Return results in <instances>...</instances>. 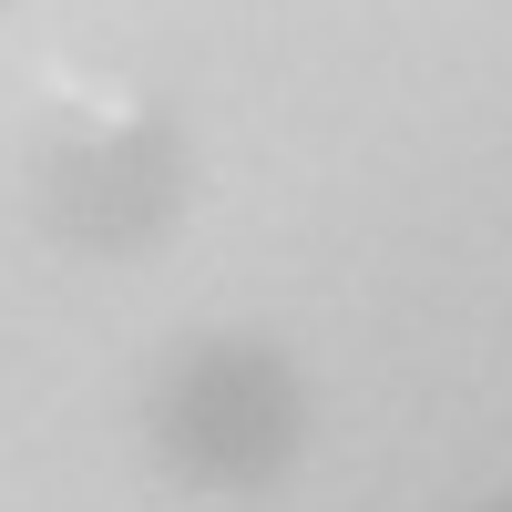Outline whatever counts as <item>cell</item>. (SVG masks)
Returning a JSON list of instances; mask_svg holds the SVG:
<instances>
[{
	"label": "cell",
	"instance_id": "6da1fadb",
	"mask_svg": "<svg viewBox=\"0 0 512 512\" xmlns=\"http://www.w3.org/2000/svg\"><path fill=\"white\" fill-rule=\"evenodd\" d=\"M154 461L195 492H267L308 441V390L267 338H205L154 379Z\"/></svg>",
	"mask_w": 512,
	"mask_h": 512
},
{
	"label": "cell",
	"instance_id": "7a4b0ae2",
	"mask_svg": "<svg viewBox=\"0 0 512 512\" xmlns=\"http://www.w3.org/2000/svg\"><path fill=\"white\" fill-rule=\"evenodd\" d=\"M185 175H195L185 134L164 113H144V123H113V134L52 154L41 216H52V236L82 246V256H134V246H154L164 226L185 216Z\"/></svg>",
	"mask_w": 512,
	"mask_h": 512
},
{
	"label": "cell",
	"instance_id": "3957f363",
	"mask_svg": "<svg viewBox=\"0 0 512 512\" xmlns=\"http://www.w3.org/2000/svg\"><path fill=\"white\" fill-rule=\"evenodd\" d=\"M492 512H512V502H492Z\"/></svg>",
	"mask_w": 512,
	"mask_h": 512
}]
</instances>
